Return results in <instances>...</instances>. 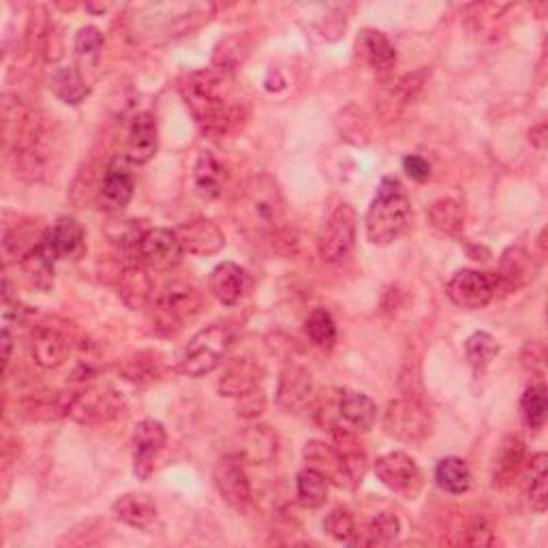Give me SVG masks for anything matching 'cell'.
<instances>
[{
	"label": "cell",
	"instance_id": "6da1fadb",
	"mask_svg": "<svg viewBox=\"0 0 548 548\" xmlns=\"http://www.w3.org/2000/svg\"><path fill=\"white\" fill-rule=\"evenodd\" d=\"M180 95L204 133L221 137L238 125L240 105L232 99L225 73L217 69L191 71L180 80Z\"/></svg>",
	"mask_w": 548,
	"mask_h": 548
},
{
	"label": "cell",
	"instance_id": "7a4b0ae2",
	"mask_svg": "<svg viewBox=\"0 0 548 548\" xmlns=\"http://www.w3.org/2000/svg\"><path fill=\"white\" fill-rule=\"evenodd\" d=\"M411 223V204L401 180L386 176L377 187L364 227L371 245L386 247L399 240Z\"/></svg>",
	"mask_w": 548,
	"mask_h": 548
},
{
	"label": "cell",
	"instance_id": "3957f363",
	"mask_svg": "<svg viewBox=\"0 0 548 548\" xmlns=\"http://www.w3.org/2000/svg\"><path fill=\"white\" fill-rule=\"evenodd\" d=\"M238 210L242 221L253 227V230H277L285 212V200L279 182L266 174L249 178L240 191Z\"/></svg>",
	"mask_w": 548,
	"mask_h": 548
},
{
	"label": "cell",
	"instance_id": "277c9868",
	"mask_svg": "<svg viewBox=\"0 0 548 548\" xmlns=\"http://www.w3.org/2000/svg\"><path fill=\"white\" fill-rule=\"evenodd\" d=\"M232 345V330L223 324H212L200 330L189 341L180 358V371L189 377H202L219 369Z\"/></svg>",
	"mask_w": 548,
	"mask_h": 548
},
{
	"label": "cell",
	"instance_id": "5b68a950",
	"mask_svg": "<svg viewBox=\"0 0 548 548\" xmlns=\"http://www.w3.org/2000/svg\"><path fill=\"white\" fill-rule=\"evenodd\" d=\"M155 309L157 328L174 332L182 328V324L189 322V319L202 313L204 296L193 283L185 279H174L165 283V287L159 292Z\"/></svg>",
	"mask_w": 548,
	"mask_h": 548
},
{
	"label": "cell",
	"instance_id": "8992f818",
	"mask_svg": "<svg viewBox=\"0 0 548 548\" xmlns=\"http://www.w3.org/2000/svg\"><path fill=\"white\" fill-rule=\"evenodd\" d=\"M356 232H358L356 210L349 204H339L330 212L324 230L322 234H319V240H317L319 257H322L326 264L343 262L356 245Z\"/></svg>",
	"mask_w": 548,
	"mask_h": 548
},
{
	"label": "cell",
	"instance_id": "52a82bcc",
	"mask_svg": "<svg viewBox=\"0 0 548 548\" xmlns=\"http://www.w3.org/2000/svg\"><path fill=\"white\" fill-rule=\"evenodd\" d=\"M384 431L407 444H416L431 435L433 418L426 405L418 399H397L384 411Z\"/></svg>",
	"mask_w": 548,
	"mask_h": 548
},
{
	"label": "cell",
	"instance_id": "ba28073f",
	"mask_svg": "<svg viewBox=\"0 0 548 548\" xmlns=\"http://www.w3.org/2000/svg\"><path fill=\"white\" fill-rule=\"evenodd\" d=\"M125 403L112 388H88L82 392H69L67 416L86 426L108 424L123 414Z\"/></svg>",
	"mask_w": 548,
	"mask_h": 548
},
{
	"label": "cell",
	"instance_id": "9c48e42d",
	"mask_svg": "<svg viewBox=\"0 0 548 548\" xmlns=\"http://www.w3.org/2000/svg\"><path fill=\"white\" fill-rule=\"evenodd\" d=\"M375 474L377 480L388 486L392 493L405 499H416L424 484L420 467L405 452H388L379 456L375 463Z\"/></svg>",
	"mask_w": 548,
	"mask_h": 548
},
{
	"label": "cell",
	"instance_id": "30bf717a",
	"mask_svg": "<svg viewBox=\"0 0 548 548\" xmlns=\"http://www.w3.org/2000/svg\"><path fill=\"white\" fill-rule=\"evenodd\" d=\"M182 247L176 232L163 230V227H155V230H146L142 236L140 245H137V262H140L148 270L165 272L172 270L182 260Z\"/></svg>",
	"mask_w": 548,
	"mask_h": 548
},
{
	"label": "cell",
	"instance_id": "8fae6325",
	"mask_svg": "<svg viewBox=\"0 0 548 548\" xmlns=\"http://www.w3.org/2000/svg\"><path fill=\"white\" fill-rule=\"evenodd\" d=\"M448 296L461 309H484L495 298L491 274L480 270H459L448 283Z\"/></svg>",
	"mask_w": 548,
	"mask_h": 548
},
{
	"label": "cell",
	"instance_id": "7c38bea8",
	"mask_svg": "<svg viewBox=\"0 0 548 548\" xmlns=\"http://www.w3.org/2000/svg\"><path fill=\"white\" fill-rule=\"evenodd\" d=\"M165 444H167V433H165V426L161 422L146 418L135 426L133 471L137 478L146 480L152 471H155V461H157V456L163 452Z\"/></svg>",
	"mask_w": 548,
	"mask_h": 548
},
{
	"label": "cell",
	"instance_id": "4fadbf2b",
	"mask_svg": "<svg viewBox=\"0 0 548 548\" xmlns=\"http://www.w3.org/2000/svg\"><path fill=\"white\" fill-rule=\"evenodd\" d=\"M215 486L227 506L234 510H247L253 501L249 478L236 456H225L215 467Z\"/></svg>",
	"mask_w": 548,
	"mask_h": 548
},
{
	"label": "cell",
	"instance_id": "5bb4252c",
	"mask_svg": "<svg viewBox=\"0 0 548 548\" xmlns=\"http://www.w3.org/2000/svg\"><path fill=\"white\" fill-rule=\"evenodd\" d=\"M176 236L182 251L197 257L217 255L225 247V234L221 232V227L206 217L182 223L176 230Z\"/></svg>",
	"mask_w": 548,
	"mask_h": 548
},
{
	"label": "cell",
	"instance_id": "9a60e30c",
	"mask_svg": "<svg viewBox=\"0 0 548 548\" xmlns=\"http://www.w3.org/2000/svg\"><path fill=\"white\" fill-rule=\"evenodd\" d=\"M135 189V180L133 174L129 172V167L125 161H112L105 170L97 204L105 212H120L123 210L133 197Z\"/></svg>",
	"mask_w": 548,
	"mask_h": 548
},
{
	"label": "cell",
	"instance_id": "2e32d148",
	"mask_svg": "<svg viewBox=\"0 0 548 548\" xmlns=\"http://www.w3.org/2000/svg\"><path fill=\"white\" fill-rule=\"evenodd\" d=\"M279 452V437L274 431H270V426L257 424L249 426L247 431H242L236 437V448L234 456L242 463H251V465H264L270 463L274 456Z\"/></svg>",
	"mask_w": 548,
	"mask_h": 548
},
{
	"label": "cell",
	"instance_id": "e0dca14e",
	"mask_svg": "<svg viewBox=\"0 0 548 548\" xmlns=\"http://www.w3.org/2000/svg\"><path fill=\"white\" fill-rule=\"evenodd\" d=\"M534 277H536V264L529 257V253H525L519 247H512L504 253V257H501L499 272L491 274L495 296L499 292L504 294L516 292V289H521Z\"/></svg>",
	"mask_w": 548,
	"mask_h": 548
},
{
	"label": "cell",
	"instance_id": "ac0fdd59",
	"mask_svg": "<svg viewBox=\"0 0 548 548\" xmlns=\"http://www.w3.org/2000/svg\"><path fill=\"white\" fill-rule=\"evenodd\" d=\"M315 397V384L313 377L307 369L298 367V364H289L283 369L279 379V390H277V403L281 409L289 411H300L309 407Z\"/></svg>",
	"mask_w": 548,
	"mask_h": 548
},
{
	"label": "cell",
	"instance_id": "d6986e66",
	"mask_svg": "<svg viewBox=\"0 0 548 548\" xmlns=\"http://www.w3.org/2000/svg\"><path fill=\"white\" fill-rule=\"evenodd\" d=\"M208 287L210 294L221 304H225V307H234V304H238L247 296L251 289V279L242 266L234 262H223L210 272Z\"/></svg>",
	"mask_w": 548,
	"mask_h": 548
},
{
	"label": "cell",
	"instance_id": "ffe728a7",
	"mask_svg": "<svg viewBox=\"0 0 548 548\" xmlns=\"http://www.w3.org/2000/svg\"><path fill=\"white\" fill-rule=\"evenodd\" d=\"M262 377L264 369L260 362H255L253 358H236L225 367L217 388L221 397L240 399L260 388Z\"/></svg>",
	"mask_w": 548,
	"mask_h": 548
},
{
	"label": "cell",
	"instance_id": "44dd1931",
	"mask_svg": "<svg viewBox=\"0 0 548 548\" xmlns=\"http://www.w3.org/2000/svg\"><path fill=\"white\" fill-rule=\"evenodd\" d=\"M45 242H48L56 260L78 262L86 253L84 227L73 217H60L52 230L45 234Z\"/></svg>",
	"mask_w": 548,
	"mask_h": 548
},
{
	"label": "cell",
	"instance_id": "7402d4cb",
	"mask_svg": "<svg viewBox=\"0 0 548 548\" xmlns=\"http://www.w3.org/2000/svg\"><path fill=\"white\" fill-rule=\"evenodd\" d=\"M157 120L152 114H137L131 123L127 137V161L135 165H144L157 155L159 137H157Z\"/></svg>",
	"mask_w": 548,
	"mask_h": 548
},
{
	"label": "cell",
	"instance_id": "603a6c76",
	"mask_svg": "<svg viewBox=\"0 0 548 548\" xmlns=\"http://www.w3.org/2000/svg\"><path fill=\"white\" fill-rule=\"evenodd\" d=\"M167 371V362L161 352L155 349H140L125 356L118 364V373L131 384H152L161 379Z\"/></svg>",
	"mask_w": 548,
	"mask_h": 548
},
{
	"label": "cell",
	"instance_id": "cb8c5ba5",
	"mask_svg": "<svg viewBox=\"0 0 548 548\" xmlns=\"http://www.w3.org/2000/svg\"><path fill=\"white\" fill-rule=\"evenodd\" d=\"M118 296L123 300L131 311H140L152 298V279L148 274V268H144L140 262L125 266L118 272L116 279Z\"/></svg>",
	"mask_w": 548,
	"mask_h": 548
},
{
	"label": "cell",
	"instance_id": "d4e9b609",
	"mask_svg": "<svg viewBox=\"0 0 548 548\" xmlns=\"http://www.w3.org/2000/svg\"><path fill=\"white\" fill-rule=\"evenodd\" d=\"M302 454H304V461L309 463V467L319 471V474H322L328 482L337 486H347L349 489L345 461L337 448L324 444V441H309V444L304 446Z\"/></svg>",
	"mask_w": 548,
	"mask_h": 548
},
{
	"label": "cell",
	"instance_id": "484cf974",
	"mask_svg": "<svg viewBox=\"0 0 548 548\" xmlns=\"http://www.w3.org/2000/svg\"><path fill=\"white\" fill-rule=\"evenodd\" d=\"M116 519L133 529H146L157 519L155 499L146 493H127L114 501Z\"/></svg>",
	"mask_w": 548,
	"mask_h": 548
},
{
	"label": "cell",
	"instance_id": "4316f807",
	"mask_svg": "<svg viewBox=\"0 0 548 548\" xmlns=\"http://www.w3.org/2000/svg\"><path fill=\"white\" fill-rule=\"evenodd\" d=\"M54 262H56V257L43 236L39 245L22 257L20 266H22L24 277L30 285L41 289V292H50L54 285Z\"/></svg>",
	"mask_w": 548,
	"mask_h": 548
},
{
	"label": "cell",
	"instance_id": "83f0119b",
	"mask_svg": "<svg viewBox=\"0 0 548 548\" xmlns=\"http://www.w3.org/2000/svg\"><path fill=\"white\" fill-rule=\"evenodd\" d=\"M71 343L56 328H41L33 339V358L43 369H56L69 358Z\"/></svg>",
	"mask_w": 548,
	"mask_h": 548
},
{
	"label": "cell",
	"instance_id": "f1b7e54d",
	"mask_svg": "<svg viewBox=\"0 0 548 548\" xmlns=\"http://www.w3.org/2000/svg\"><path fill=\"white\" fill-rule=\"evenodd\" d=\"M339 414L356 431H369L377 420V405L371 397L356 390L339 392Z\"/></svg>",
	"mask_w": 548,
	"mask_h": 548
},
{
	"label": "cell",
	"instance_id": "f546056e",
	"mask_svg": "<svg viewBox=\"0 0 548 548\" xmlns=\"http://www.w3.org/2000/svg\"><path fill=\"white\" fill-rule=\"evenodd\" d=\"M225 185V167L212 152H202L195 161L193 189L202 200H217Z\"/></svg>",
	"mask_w": 548,
	"mask_h": 548
},
{
	"label": "cell",
	"instance_id": "4dcf8cb0",
	"mask_svg": "<svg viewBox=\"0 0 548 548\" xmlns=\"http://www.w3.org/2000/svg\"><path fill=\"white\" fill-rule=\"evenodd\" d=\"M358 48L364 60H367V63L379 73H386L397 65V48H394L392 41L388 39L386 33H382V30H375V28L364 30V33L360 35Z\"/></svg>",
	"mask_w": 548,
	"mask_h": 548
},
{
	"label": "cell",
	"instance_id": "1f68e13d",
	"mask_svg": "<svg viewBox=\"0 0 548 548\" xmlns=\"http://www.w3.org/2000/svg\"><path fill=\"white\" fill-rule=\"evenodd\" d=\"M429 221L437 232L459 238L465 230V208L459 200H452V197H441V200L433 202L429 208Z\"/></svg>",
	"mask_w": 548,
	"mask_h": 548
},
{
	"label": "cell",
	"instance_id": "d6a6232c",
	"mask_svg": "<svg viewBox=\"0 0 548 548\" xmlns=\"http://www.w3.org/2000/svg\"><path fill=\"white\" fill-rule=\"evenodd\" d=\"M525 441L521 437H508L504 444H501L497 463H495V484L497 486H506L510 484L525 463Z\"/></svg>",
	"mask_w": 548,
	"mask_h": 548
},
{
	"label": "cell",
	"instance_id": "836d02e7",
	"mask_svg": "<svg viewBox=\"0 0 548 548\" xmlns=\"http://www.w3.org/2000/svg\"><path fill=\"white\" fill-rule=\"evenodd\" d=\"M52 90L54 95L65 101L67 105H78L88 97V84L84 73L78 67H60L52 75Z\"/></svg>",
	"mask_w": 548,
	"mask_h": 548
},
{
	"label": "cell",
	"instance_id": "e575fe53",
	"mask_svg": "<svg viewBox=\"0 0 548 548\" xmlns=\"http://www.w3.org/2000/svg\"><path fill=\"white\" fill-rule=\"evenodd\" d=\"M435 480L439 484V489H444L446 493L463 495L471 486V471L459 456H448V459L439 461L435 469Z\"/></svg>",
	"mask_w": 548,
	"mask_h": 548
},
{
	"label": "cell",
	"instance_id": "d590c367",
	"mask_svg": "<svg viewBox=\"0 0 548 548\" xmlns=\"http://www.w3.org/2000/svg\"><path fill=\"white\" fill-rule=\"evenodd\" d=\"M330 482L319 474V471L307 467L302 469L296 478V495L304 508H322L328 499Z\"/></svg>",
	"mask_w": 548,
	"mask_h": 548
},
{
	"label": "cell",
	"instance_id": "8d00e7d4",
	"mask_svg": "<svg viewBox=\"0 0 548 548\" xmlns=\"http://www.w3.org/2000/svg\"><path fill=\"white\" fill-rule=\"evenodd\" d=\"M247 56H249V43L245 37L240 35L225 37L223 41L217 43L215 54H212V67L225 75H230L232 71H236L242 63H245Z\"/></svg>",
	"mask_w": 548,
	"mask_h": 548
},
{
	"label": "cell",
	"instance_id": "74e56055",
	"mask_svg": "<svg viewBox=\"0 0 548 548\" xmlns=\"http://www.w3.org/2000/svg\"><path fill=\"white\" fill-rule=\"evenodd\" d=\"M401 534V523L394 514L382 512L375 516V521L369 525L367 531H362V536L356 534L352 544H362V546H382L390 544L399 538Z\"/></svg>",
	"mask_w": 548,
	"mask_h": 548
},
{
	"label": "cell",
	"instance_id": "f35d334b",
	"mask_svg": "<svg viewBox=\"0 0 548 548\" xmlns=\"http://www.w3.org/2000/svg\"><path fill=\"white\" fill-rule=\"evenodd\" d=\"M548 456L544 452H538L534 459H531L529 469V486H527V497L529 504L538 514L546 512L548 506V471H546Z\"/></svg>",
	"mask_w": 548,
	"mask_h": 548
},
{
	"label": "cell",
	"instance_id": "ab89813d",
	"mask_svg": "<svg viewBox=\"0 0 548 548\" xmlns=\"http://www.w3.org/2000/svg\"><path fill=\"white\" fill-rule=\"evenodd\" d=\"M304 330L307 337L322 349H332L337 343V324L326 309H315L304 319Z\"/></svg>",
	"mask_w": 548,
	"mask_h": 548
},
{
	"label": "cell",
	"instance_id": "60d3db41",
	"mask_svg": "<svg viewBox=\"0 0 548 548\" xmlns=\"http://www.w3.org/2000/svg\"><path fill=\"white\" fill-rule=\"evenodd\" d=\"M73 50L78 63L86 69H93L103 50V33L97 26H84L78 30L73 41Z\"/></svg>",
	"mask_w": 548,
	"mask_h": 548
},
{
	"label": "cell",
	"instance_id": "b9f144b4",
	"mask_svg": "<svg viewBox=\"0 0 548 548\" xmlns=\"http://www.w3.org/2000/svg\"><path fill=\"white\" fill-rule=\"evenodd\" d=\"M465 354L471 367L476 371H484L497 358L499 345L489 332H474L465 341Z\"/></svg>",
	"mask_w": 548,
	"mask_h": 548
},
{
	"label": "cell",
	"instance_id": "7bdbcfd3",
	"mask_svg": "<svg viewBox=\"0 0 548 548\" xmlns=\"http://www.w3.org/2000/svg\"><path fill=\"white\" fill-rule=\"evenodd\" d=\"M546 409H548V401H546L544 384L529 386L521 399V416L529 429L534 431L542 429L546 422Z\"/></svg>",
	"mask_w": 548,
	"mask_h": 548
},
{
	"label": "cell",
	"instance_id": "ee69618b",
	"mask_svg": "<svg viewBox=\"0 0 548 548\" xmlns=\"http://www.w3.org/2000/svg\"><path fill=\"white\" fill-rule=\"evenodd\" d=\"M429 78H431V71H426L424 67L420 71H416V73L405 75V78L397 84V88L392 90V97H390V103H388L390 105V112L392 114L399 112V110L405 108L407 103L414 101L416 95L424 88V84H426V80H429Z\"/></svg>",
	"mask_w": 548,
	"mask_h": 548
},
{
	"label": "cell",
	"instance_id": "f6af8a7d",
	"mask_svg": "<svg viewBox=\"0 0 548 548\" xmlns=\"http://www.w3.org/2000/svg\"><path fill=\"white\" fill-rule=\"evenodd\" d=\"M144 234L146 230L142 227V221H116L108 227V238L112 240V245L127 253H137V245H140Z\"/></svg>",
	"mask_w": 548,
	"mask_h": 548
},
{
	"label": "cell",
	"instance_id": "bcb514c9",
	"mask_svg": "<svg viewBox=\"0 0 548 548\" xmlns=\"http://www.w3.org/2000/svg\"><path fill=\"white\" fill-rule=\"evenodd\" d=\"M324 531L334 540L352 544L354 538H356L358 527H356V521H354L352 514H349L343 508H337V510H332L324 519Z\"/></svg>",
	"mask_w": 548,
	"mask_h": 548
},
{
	"label": "cell",
	"instance_id": "7dc6e473",
	"mask_svg": "<svg viewBox=\"0 0 548 548\" xmlns=\"http://www.w3.org/2000/svg\"><path fill=\"white\" fill-rule=\"evenodd\" d=\"M523 367L536 375H544L546 367V347L542 341H529L521 354Z\"/></svg>",
	"mask_w": 548,
	"mask_h": 548
},
{
	"label": "cell",
	"instance_id": "c3c4849f",
	"mask_svg": "<svg viewBox=\"0 0 548 548\" xmlns=\"http://www.w3.org/2000/svg\"><path fill=\"white\" fill-rule=\"evenodd\" d=\"M495 542V534L493 527L489 525V521L484 519H476L474 523L469 525L467 536H465V544L467 546H491Z\"/></svg>",
	"mask_w": 548,
	"mask_h": 548
},
{
	"label": "cell",
	"instance_id": "681fc988",
	"mask_svg": "<svg viewBox=\"0 0 548 548\" xmlns=\"http://www.w3.org/2000/svg\"><path fill=\"white\" fill-rule=\"evenodd\" d=\"M266 407V397L262 394V390H253L249 394H245V397H240V403H238V416L240 418H257L264 411Z\"/></svg>",
	"mask_w": 548,
	"mask_h": 548
},
{
	"label": "cell",
	"instance_id": "f907efd6",
	"mask_svg": "<svg viewBox=\"0 0 548 548\" xmlns=\"http://www.w3.org/2000/svg\"><path fill=\"white\" fill-rule=\"evenodd\" d=\"M403 170L407 176L416 182H426L431 178V163L420 155H407L403 159Z\"/></svg>",
	"mask_w": 548,
	"mask_h": 548
},
{
	"label": "cell",
	"instance_id": "816d5d0a",
	"mask_svg": "<svg viewBox=\"0 0 548 548\" xmlns=\"http://www.w3.org/2000/svg\"><path fill=\"white\" fill-rule=\"evenodd\" d=\"M529 140H531V144H534L536 148H546V125L542 123V125H538V127H534V129H531L529 131Z\"/></svg>",
	"mask_w": 548,
	"mask_h": 548
},
{
	"label": "cell",
	"instance_id": "f5cc1de1",
	"mask_svg": "<svg viewBox=\"0 0 548 548\" xmlns=\"http://www.w3.org/2000/svg\"><path fill=\"white\" fill-rule=\"evenodd\" d=\"M11 334H9V328H5L3 330V360H5V364H9V360H11Z\"/></svg>",
	"mask_w": 548,
	"mask_h": 548
}]
</instances>
